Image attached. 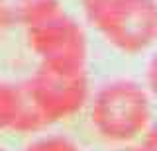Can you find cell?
<instances>
[{"instance_id":"cell-6","label":"cell","mask_w":157,"mask_h":151,"mask_svg":"<svg viewBox=\"0 0 157 151\" xmlns=\"http://www.w3.org/2000/svg\"><path fill=\"white\" fill-rule=\"evenodd\" d=\"M24 151H82V147L73 138L63 134H47L32 139Z\"/></svg>"},{"instance_id":"cell-3","label":"cell","mask_w":157,"mask_h":151,"mask_svg":"<svg viewBox=\"0 0 157 151\" xmlns=\"http://www.w3.org/2000/svg\"><path fill=\"white\" fill-rule=\"evenodd\" d=\"M149 120V96L136 81H110L92 96L90 124L104 141L130 143L145 134Z\"/></svg>"},{"instance_id":"cell-2","label":"cell","mask_w":157,"mask_h":151,"mask_svg":"<svg viewBox=\"0 0 157 151\" xmlns=\"http://www.w3.org/2000/svg\"><path fill=\"white\" fill-rule=\"evenodd\" d=\"M22 114L14 131H39L75 116L86 104V75H67L39 65L36 75L22 85Z\"/></svg>"},{"instance_id":"cell-8","label":"cell","mask_w":157,"mask_h":151,"mask_svg":"<svg viewBox=\"0 0 157 151\" xmlns=\"http://www.w3.org/2000/svg\"><path fill=\"white\" fill-rule=\"evenodd\" d=\"M122 0H81L82 4V12L85 18L88 20V24L100 30L104 26V22L110 18V14L120 6Z\"/></svg>"},{"instance_id":"cell-12","label":"cell","mask_w":157,"mask_h":151,"mask_svg":"<svg viewBox=\"0 0 157 151\" xmlns=\"http://www.w3.org/2000/svg\"><path fill=\"white\" fill-rule=\"evenodd\" d=\"M0 151H8V149H6V147H2V145H0Z\"/></svg>"},{"instance_id":"cell-7","label":"cell","mask_w":157,"mask_h":151,"mask_svg":"<svg viewBox=\"0 0 157 151\" xmlns=\"http://www.w3.org/2000/svg\"><path fill=\"white\" fill-rule=\"evenodd\" d=\"M32 0H0V28L12 30L24 26Z\"/></svg>"},{"instance_id":"cell-5","label":"cell","mask_w":157,"mask_h":151,"mask_svg":"<svg viewBox=\"0 0 157 151\" xmlns=\"http://www.w3.org/2000/svg\"><path fill=\"white\" fill-rule=\"evenodd\" d=\"M22 85L0 81V131L16 130L22 114Z\"/></svg>"},{"instance_id":"cell-10","label":"cell","mask_w":157,"mask_h":151,"mask_svg":"<svg viewBox=\"0 0 157 151\" xmlns=\"http://www.w3.org/2000/svg\"><path fill=\"white\" fill-rule=\"evenodd\" d=\"M144 145H145L147 151H157V122H153V124L145 130Z\"/></svg>"},{"instance_id":"cell-11","label":"cell","mask_w":157,"mask_h":151,"mask_svg":"<svg viewBox=\"0 0 157 151\" xmlns=\"http://www.w3.org/2000/svg\"><path fill=\"white\" fill-rule=\"evenodd\" d=\"M116 151H147L145 149V145L141 143V145H124V147H120V149H116Z\"/></svg>"},{"instance_id":"cell-1","label":"cell","mask_w":157,"mask_h":151,"mask_svg":"<svg viewBox=\"0 0 157 151\" xmlns=\"http://www.w3.org/2000/svg\"><path fill=\"white\" fill-rule=\"evenodd\" d=\"M28 43L47 69L78 75L86 65V36L59 0H32L24 20Z\"/></svg>"},{"instance_id":"cell-4","label":"cell","mask_w":157,"mask_h":151,"mask_svg":"<svg viewBox=\"0 0 157 151\" xmlns=\"http://www.w3.org/2000/svg\"><path fill=\"white\" fill-rule=\"evenodd\" d=\"M98 32L128 55L149 49L157 41V0H122Z\"/></svg>"},{"instance_id":"cell-9","label":"cell","mask_w":157,"mask_h":151,"mask_svg":"<svg viewBox=\"0 0 157 151\" xmlns=\"http://www.w3.org/2000/svg\"><path fill=\"white\" fill-rule=\"evenodd\" d=\"M145 79H147V86H149L151 94L157 98V53L149 59V65H147V73H145Z\"/></svg>"}]
</instances>
